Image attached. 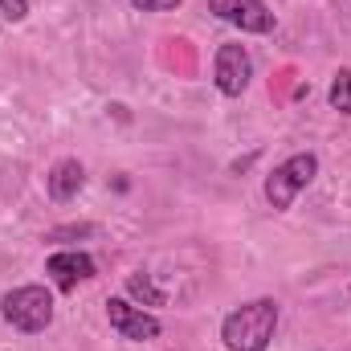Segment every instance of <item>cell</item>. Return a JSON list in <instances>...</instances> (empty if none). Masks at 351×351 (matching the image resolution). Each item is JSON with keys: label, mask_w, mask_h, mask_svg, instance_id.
Listing matches in <instances>:
<instances>
[{"label": "cell", "mask_w": 351, "mask_h": 351, "mask_svg": "<svg viewBox=\"0 0 351 351\" xmlns=\"http://www.w3.org/2000/svg\"><path fill=\"white\" fill-rule=\"evenodd\" d=\"M274 331H278V302L274 298H254V302L229 311L221 323V339L229 351H265Z\"/></svg>", "instance_id": "1"}, {"label": "cell", "mask_w": 351, "mask_h": 351, "mask_svg": "<svg viewBox=\"0 0 351 351\" xmlns=\"http://www.w3.org/2000/svg\"><path fill=\"white\" fill-rule=\"evenodd\" d=\"M0 315H4V323H12L16 331L37 335V331H45V327L53 323V294H49L45 286H16V290L4 294Z\"/></svg>", "instance_id": "2"}, {"label": "cell", "mask_w": 351, "mask_h": 351, "mask_svg": "<svg viewBox=\"0 0 351 351\" xmlns=\"http://www.w3.org/2000/svg\"><path fill=\"white\" fill-rule=\"evenodd\" d=\"M315 176H319V156H315V152H298V156L282 160L274 172L265 176V200H269V208H274V213H286V208L294 204V196H298Z\"/></svg>", "instance_id": "3"}, {"label": "cell", "mask_w": 351, "mask_h": 351, "mask_svg": "<svg viewBox=\"0 0 351 351\" xmlns=\"http://www.w3.org/2000/svg\"><path fill=\"white\" fill-rule=\"evenodd\" d=\"M254 78V62H250V49L245 45H221L217 49V62H213V82L225 98H241L245 86Z\"/></svg>", "instance_id": "4"}, {"label": "cell", "mask_w": 351, "mask_h": 351, "mask_svg": "<svg viewBox=\"0 0 351 351\" xmlns=\"http://www.w3.org/2000/svg\"><path fill=\"white\" fill-rule=\"evenodd\" d=\"M208 12L237 25L241 33H258V37L274 33V12L265 0H208Z\"/></svg>", "instance_id": "5"}, {"label": "cell", "mask_w": 351, "mask_h": 351, "mask_svg": "<svg viewBox=\"0 0 351 351\" xmlns=\"http://www.w3.org/2000/svg\"><path fill=\"white\" fill-rule=\"evenodd\" d=\"M106 319L119 331V339H131V343H147V339L160 335V319L147 315L143 306H131L127 298H110L106 302Z\"/></svg>", "instance_id": "6"}, {"label": "cell", "mask_w": 351, "mask_h": 351, "mask_svg": "<svg viewBox=\"0 0 351 351\" xmlns=\"http://www.w3.org/2000/svg\"><path fill=\"white\" fill-rule=\"evenodd\" d=\"M45 274L53 278V286L62 294H70V290H78V282H90L94 278V258L82 254V250H58L45 262Z\"/></svg>", "instance_id": "7"}, {"label": "cell", "mask_w": 351, "mask_h": 351, "mask_svg": "<svg viewBox=\"0 0 351 351\" xmlns=\"http://www.w3.org/2000/svg\"><path fill=\"white\" fill-rule=\"evenodd\" d=\"M82 184H86V168L78 164V160H58L49 176H45V188H49V200H58V204H70L78 192H82Z\"/></svg>", "instance_id": "8"}, {"label": "cell", "mask_w": 351, "mask_h": 351, "mask_svg": "<svg viewBox=\"0 0 351 351\" xmlns=\"http://www.w3.org/2000/svg\"><path fill=\"white\" fill-rule=\"evenodd\" d=\"M127 294L139 298V302H147V306H164V290H160L147 274H131V278H127Z\"/></svg>", "instance_id": "9"}, {"label": "cell", "mask_w": 351, "mask_h": 351, "mask_svg": "<svg viewBox=\"0 0 351 351\" xmlns=\"http://www.w3.org/2000/svg\"><path fill=\"white\" fill-rule=\"evenodd\" d=\"M327 98H331V110L351 114V70H339V74H335V82H331V90H327Z\"/></svg>", "instance_id": "10"}, {"label": "cell", "mask_w": 351, "mask_h": 351, "mask_svg": "<svg viewBox=\"0 0 351 351\" xmlns=\"http://www.w3.org/2000/svg\"><path fill=\"white\" fill-rule=\"evenodd\" d=\"M0 12H4V21H25L29 16V0H0Z\"/></svg>", "instance_id": "11"}, {"label": "cell", "mask_w": 351, "mask_h": 351, "mask_svg": "<svg viewBox=\"0 0 351 351\" xmlns=\"http://www.w3.org/2000/svg\"><path fill=\"white\" fill-rule=\"evenodd\" d=\"M176 4H184V0H131V8H139V12H172Z\"/></svg>", "instance_id": "12"}, {"label": "cell", "mask_w": 351, "mask_h": 351, "mask_svg": "<svg viewBox=\"0 0 351 351\" xmlns=\"http://www.w3.org/2000/svg\"><path fill=\"white\" fill-rule=\"evenodd\" d=\"M86 233H94L90 225H78V229L70 225V229H53V233H49V241H62V237H86Z\"/></svg>", "instance_id": "13"}, {"label": "cell", "mask_w": 351, "mask_h": 351, "mask_svg": "<svg viewBox=\"0 0 351 351\" xmlns=\"http://www.w3.org/2000/svg\"><path fill=\"white\" fill-rule=\"evenodd\" d=\"M348 294H351V290H348Z\"/></svg>", "instance_id": "14"}]
</instances>
